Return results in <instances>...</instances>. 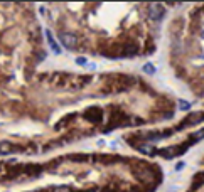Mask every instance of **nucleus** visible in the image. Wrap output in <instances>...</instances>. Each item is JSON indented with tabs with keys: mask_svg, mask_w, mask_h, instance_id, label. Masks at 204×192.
Returning a JSON list of instances; mask_svg holds the SVG:
<instances>
[{
	"mask_svg": "<svg viewBox=\"0 0 204 192\" xmlns=\"http://www.w3.org/2000/svg\"><path fill=\"white\" fill-rule=\"evenodd\" d=\"M59 39H61V42L64 44V47H68V49H74L76 44H78L76 36L71 34V32H62V34L59 36Z\"/></svg>",
	"mask_w": 204,
	"mask_h": 192,
	"instance_id": "1",
	"label": "nucleus"
},
{
	"mask_svg": "<svg viewBox=\"0 0 204 192\" xmlns=\"http://www.w3.org/2000/svg\"><path fill=\"white\" fill-rule=\"evenodd\" d=\"M164 14H165V9L162 5H159V3H152L148 7V17L152 20H160L164 17Z\"/></svg>",
	"mask_w": 204,
	"mask_h": 192,
	"instance_id": "2",
	"label": "nucleus"
},
{
	"mask_svg": "<svg viewBox=\"0 0 204 192\" xmlns=\"http://www.w3.org/2000/svg\"><path fill=\"white\" fill-rule=\"evenodd\" d=\"M46 37H47V42H49V46H51L52 52L54 54H59L61 52V47H59V44L56 42V39H54V36L51 34V31H46Z\"/></svg>",
	"mask_w": 204,
	"mask_h": 192,
	"instance_id": "3",
	"label": "nucleus"
},
{
	"mask_svg": "<svg viewBox=\"0 0 204 192\" xmlns=\"http://www.w3.org/2000/svg\"><path fill=\"white\" fill-rule=\"evenodd\" d=\"M9 152H10V143L0 142V153H9Z\"/></svg>",
	"mask_w": 204,
	"mask_h": 192,
	"instance_id": "4",
	"label": "nucleus"
},
{
	"mask_svg": "<svg viewBox=\"0 0 204 192\" xmlns=\"http://www.w3.org/2000/svg\"><path fill=\"white\" fill-rule=\"evenodd\" d=\"M143 71H145L147 74H153V73H155V68H153L152 64H145V66H143Z\"/></svg>",
	"mask_w": 204,
	"mask_h": 192,
	"instance_id": "5",
	"label": "nucleus"
},
{
	"mask_svg": "<svg viewBox=\"0 0 204 192\" xmlns=\"http://www.w3.org/2000/svg\"><path fill=\"white\" fill-rule=\"evenodd\" d=\"M179 108H181L182 111H186V110H189V108H191V103H187V101H179Z\"/></svg>",
	"mask_w": 204,
	"mask_h": 192,
	"instance_id": "6",
	"label": "nucleus"
},
{
	"mask_svg": "<svg viewBox=\"0 0 204 192\" xmlns=\"http://www.w3.org/2000/svg\"><path fill=\"white\" fill-rule=\"evenodd\" d=\"M76 64H80V66H86V64H88V61H86V57L80 56V57H76Z\"/></svg>",
	"mask_w": 204,
	"mask_h": 192,
	"instance_id": "7",
	"label": "nucleus"
},
{
	"mask_svg": "<svg viewBox=\"0 0 204 192\" xmlns=\"http://www.w3.org/2000/svg\"><path fill=\"white\" fill-rule=\"evenodd\" d=\"M52 192H69L68 187H54Z\"/></svg>",
	"mask_w": 204,
	"mask_h": 192,
	"instance_id": "8",
	"label": "nucleus"
},
{
	"mask_svg": "<svg viewBox=\"0 0 204 192\" xmlns=\"http://www.w3.org/2000/svg\"><path fill=\"white\" fill-rule=\"evenodd\" d=\"M142 152H145V153H150V152H152V148H150V147H142Z\"/></svg>",
	"mask_w": 204,
	"mask_h": 192,
	"instance_id": "9",
	"label": "nucleus"
},
{
	"mask_svg": "<svg viewBox=\"0 0 204 192\" xmlns=\"http://www.w3.org/2000/svg\"><path fill=\"white\" fill-rule=\"evenodd\" d=\"M182 167H184V164H182V162H179V164H177V167H176V169L179 170V169H182Z\"/></svg>",
	"mask_w": 204,
	"mask_h": 192,
	"instance_id": "10",
	"label": "nucleus"
}]
</instances>
